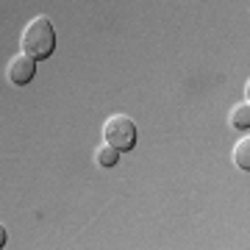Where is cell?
I'll list each match as a JSON object with an SVG mask.
<instances>
[{
	"instance_id": "277c9868",
	"label": "cell",
	"mask_w": 250,
	"mask_h": 250,
	"mask_svg": "<svg viewBox=\"0 0 250 250\" xmlns=\"http://www.w3.org/2000/svg\"><path fill=\"white\" fill-rule=\"evenodd\" d=\"M233 161H236L239 170H245V172L250 170V136L248 134L242 136L236 142V147H233Z\"/></svg>"
},
{
	"instance_id": "8992f818",
	"label": "cell",
	"mask_w": 250,
	"mask_h": 250,
	"mask_svg": "<svg viewBox=\"0 0 250 250\" xmlns=\"http://www.w3.org/2000/svg\"><path fill=\"white\" fill-rule=\"evenodd\" d=\"M95 159H98L100 167H114L117 161H120V150H117V147H111V145L106 142V145H100V147H98Z\"/></svg>"
},
{
	"instance_id": "3957f363",
	"label": "cell",
	"mask_w": 250,
	"mask_h": 250,
	"mask_svg": "<svg viewBox=\"0 0 250 250\" xmlns=\"http://www.w3.org/2000/svg\"><path fill=\"white\" fill-rule=\"evenodd\" d=\"M6 72H9V81L14 86H25L36 75V59H31L28 53H20L9 62V70Z\"/></svg>"
},
{
	"instance_id": "52a82bcc",
	"label": "cell",
	"mask_w": 250,
	"mask_h": 250,
	"mask_svg": "<svg viewBox=\"0 0 250 250\" xmlns=\"http://www.w3.org/2000/svg\"><path fill=\"white\" fill-rule=\"evenodd\" d=\"M0 248H6V228L0 225Z\"/></svg>"
},
{
	"instance_id": "5b68a950",
	"label": "cell",
	"mask_w": 250,
	"mask_h": 250,
	"mask_svg": "<svg viewBox=\"0 0 250 250\" xmlns=\"http://www.w3.org/2000/svg\"><path fill=\"white\" fill-rule=\"evenodd\" d=\"M231 125L236 128V131H248V128H250V103H248V100L233 106V111H231Z\"/></svg>"
},
{
	"instance_id": "6da1fadb",
	"label": "cell",
	"mask_w": 250,
	"mask_h": 250,
	"mask_svg": "<svg viewBox=\"0 0 250 250\" xmlns=\"http://www.w3.org/2000/svg\"><path fill=\"white\" fill-rule=\"evenodd\" d=\"M20 45H22V53H28L31 59H47V56L56 50L53 22L47 17H34L25 28H22Z\"/></svg>"
},
{
	"instance_id": "7a4b0ae2",
	"label": "cell",
	"mask_w": 250,
	"mask_h": 250,
	"mask_svg": "<svg viewBox=\"0 0 250 250\" xmlns=\"http://www.w3.org/2000/svg\"><path fill=\"white\" fill-rule=\"evenodd\" d=\"M103 139H106L111 147H117L120 153L134 150L136 145V123L125 114H114L108 117L106 125H103Z\"/></svg>"
}]
</instances>
